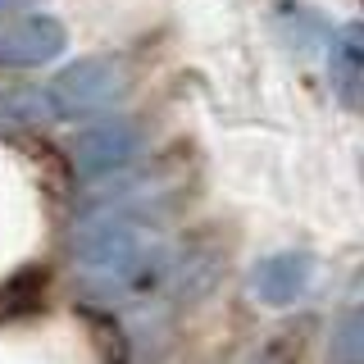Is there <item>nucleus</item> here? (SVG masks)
<instances>
[{"label":"nucleus","mask_w":364,"mask_h":364,"mask_svg":"<svg viewBox=\"0 0 364 364\" xmlns=\"http://www.w3.org/2000/svg\"><path fill=\"white\" fill-rule=\"evenodd\" d=\"M91 323L100 328L96 337L105 341V350H109V364H123V360H128V346H123V333L114 328V318H105V314H91Z\"/></svg>","instance_id":"obj_1"}]
</instances>
